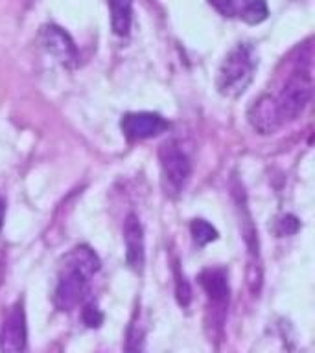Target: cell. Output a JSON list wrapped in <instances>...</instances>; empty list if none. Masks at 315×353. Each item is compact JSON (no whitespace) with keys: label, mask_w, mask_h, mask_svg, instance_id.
Wrapping results in <instances>:
<instances>
[{"label":"cell","mask_w":315,"mask_h":353,"mask_svg":"<svg viewBox=\"0 0 315 353\" xmlns=\"http://www.w3.org/2000/svg\"><path fill=\"white\" fill-rule=\"evenodd\" d=\"M0 346H2V353H26L28 325L22 300L15 302V305L6 316L2 333H0Z\"/></svg>","instance_id":"7"},{"label":"cell","mask_w":315,"mask_h":353,"mask_svg":"<svg viewBox=\"0 0 315 353\" xmlns=\"http://www.w3.org/2000/svg\"><path fill=\"white\" fill-rule=\"evenodd\" d=\"M190 234H192L193 243L198 247H204V245L218 239V230L204 219H193L192 225H190Z\"/></svg>","instance_id":"14"},{"label":"cell","mask_w":315,"mask_h":353,"mask_svg":"<svg viewBox=\"0 0 315 353\" xmlns=\"http://www.w3.org/2000/svg\"><path fill=\"white\" fill-rule=\"evenodd\" d=\"M298 230V219L293 217V215H286L278 221V234L280 236H289V234H295Z\"/></svg>","instance_id":"17"},{"label":"cell","mask_w":315,"mask_h":353,"mask_svg":"<svg viewBox=\"0 0 315 353\" xmlns=\"http://www.w3.org/2000/svg\"><path fill=\"white\" fill-rule=\"evenodd\" d=\"M41 44L50 55H54L55 59L63 63L65 66H74L77 63V50L70 35L61 30L59 26H43L41 30Z\"/></svg>","instance_id":"9"},{"label":"cell","mask_w":315,"mask_h":353,"mask_svg":"<svg viewBox=\"0 0 315 353\" xmlns=\"http://www.w3.org/2000/svg\"><path fill=\"white\" fill-rule=\"evenodd\" d=\"M312 74L308 68H297L289 74V77L284 83L280 94L276 96L275 107L280 118V123L297 120L303 114L306 105L312 99Z\"/></svg>","instance_id":"3"},{"label":"cell","mask_w":315,"mask_h":353,"mask_svg":"<svg viewBox=\"0 0 315 353\" xmlns=\"http://www.w3.org/2000/svg\"><path fill=\"white\" fill-rule=\"evenodd\" d=\"M113 30L116 35H127L131 28V0H109Z\"/></svg>","instance_id":"12"},{"label":"cell","mask_w":315,"mask_h":353,"mask_svg":"<svg viewBox=\"0 0 315 353\" xmlns=\"http://www.w3.org/2000/svg\"><path fill=\"white\" fill-rule=\"evenodd\" d=\"M256 65H258V59L254 55L253 46L238 44L221 63L220 72H218L216 85H218L220 94L227 98H238L240 94L245 92L253 81Z\"/></svg>","instance_id":"2"},{"label":"cell","mask_w":315,"mask_h":353,"mask_svg":"<svg viewBox=\"0 0 315 353\" xmlns=\"http://www.w3.org/2000/svg\"><path fill=\"white\" fill-rule=\"evenodd\" d=\"M199 283L209 298V311H212V320H207V325H212V331L214 327H218V331L221 333L227 307H229V298H231L229 274L223 267H209L199 274Z\"/></svg>","instance_id":"4"},{"label":"cell","mask_w":315,"mask_h":353,"mask_svg":"<svg viewBox=\"0 0 315 353\" xmlns=\"http://www.w3.org/2000/svg\"><path fill=\"white\" fill-rule=\"evenodd\" d=\"M99 270V259L87 245L72 248L63 259L54 292V303L59 311H72L88 291L90 280Z\"/></svg>","instance_id":"1"},{"label":"cell","mask_w":315,"mask_h":353,"mask_svg":"<svg viewBox=\"0 0 315 353\" xmlns=\"http://www.w3.org/2000/svg\"><path fill=\"white\" fill-rule=\"evenodd\" d=\"M209 4L227 19L260 24L269 15L267 0H209Z\"/></svg>","instance_id":"8"},{"label":"cell","mask_w":315,"mask_h":353,"mask_svg":"<svg viewBox=\"0 0 315 353\" xmlns=\"http://www.w3.org/2000/svg\"><path fill=\"white\" fill-rule=\"evenodd\" d=\"M122 132L127 140L131 142H140L148 140L166 132L170 129V121L164 116L157 112H127L120 121Z\"/></svg>","instance_id":"6"},{"label":"cell","mask_w":315,"mask_h":353,"mask_svg":"<svg viewBox=\"0 0 315 353\" xmlns=\"http://www.w3.org/2000/svg\"><path fill=\"white\" fill-rule=\"evenodd\" d=\"M83 322L88 327H99L102 322H104V313L94 303H87L85 309H83Z\"/></svg>","instance_id":"16"},{"label":"cell","mask_w":315,"mask_h":353,"mask_svg":"<svg viewBox=\"0 0 315 353\" xmlns=\"http://www.w3.org/2000/svg\"><path fill=\"white\" fill-rule=\"evenodd\" d=\"M247 118L251 121V125L260 132V134H271L276 129H280V118L276 112L275 99L273 96H262L251 105V109L247 112Z\"/></svg>","instance_id":"11"},{"label":"cell","mask_w":315,"mask_h":353,"mask_svg":"<svg viewBox=\"0 0 315 353\" xmlns=\"http://www.w3.org/2000/svg\"><path fill=\"white\" fill-rule=\"evenodd\" d=\"M124 241H126V259L127 265L137 272H142L146 252H144V230L135 214L127 215L124 223Z\"/></svg>","instance_id":"10"},{"label":"cell","mask_w":315,"mask_h":353,"mask_svg":"<svg viewBox=\"0 0 315 353\" xmlns=\"http://www.w3.org/2000/svg\"><path fill=\"white\" fill-rule=\"evenodd\" d=\"M124 353H146V330L140 324L138 313H135L131 324L127 327Z\"/></svg>","instance_id":"13"},{"label":"cell","mask_w":315,"mask_h":353,"mask_svg":"<svg viewBox=\"0 0 315 353\" xmlns=\"http://www.w3.org/2000/svg\"><path fill=\"white\" fill-rule=\"evenodd\" d=\"M4 214H6V203L4 199L0 197V228L4 225Z\"/></svg>","instance_id":"18"},{"label":"cell","mask_w":315,"mask_h":353,"mask_svg":"<svg viewBox=\"0 0 315 353\" xmlns=\"http://www.w3.org/2000/svg\"><path fill=\"white\" fill-rule=\"evenodd\" d=\"M175 294H177V302L182 307H188L190 302H192V289H190V283L187 281L184 274H182L179 267L175 263Z\"/></svg>","instance_id":"15"},{"label":"cell","mask_w":315,"mask_h":353,"mask_svg":"<svg viewBox=\"0 0 315 353\" xmlns=\"http://www.w3.org/2000/svg\"><path fill=\"white\" fill-rule=\"evenodd\" d=\"M159 160L166 188L173 193L181 192L192 173V164H190L188 154L179 148L177 142H166L159 151Z\"/></svg>","instance_id":"5"}]
</instances>
